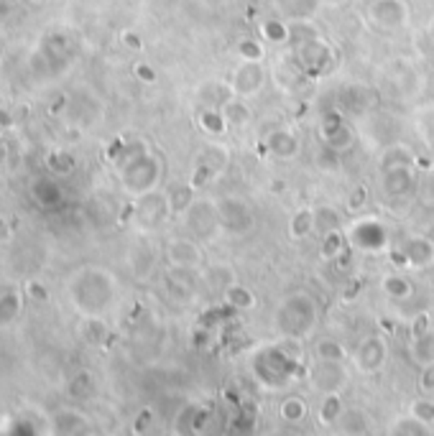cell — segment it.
<instances>
[{
  "mask_svg": "<svg viewBox=\"0 0 434 436\" xmlns=\"http://www.w3.org/2000/svg\"><path fill=\"white\" fill-rule=\"evenodd\" d=\"M69 299L72 306L84 317H102L108 312L115 296H118V284L110 271L98 266H84L80 268L72 278H69Z\"/></svg>",
  "mask_w": 434,
  "mask_h": 436,
  "instance_id": "obj_1",
  "label": "cell"
},
{
  "mask_svg": "<svg viewBox=\"0 0 434 436\" xmlns=\"http://www.w3.org/2000/svg\"><path fill=\"white\" fill-rule=\"evenodd\" d=\"M301 367V339L284 337V342L263 347L253 357V375L263 388L279 391L297 378Z\"/></svg>",
  "mask_w": 434,
  "mask_h": 436,
  "instance_id": "obj_2",
  "label": "cell"
},
{
  "mask_svg": "<svg viewBox=\"0 0 434 436\" xmlns=\"http://www.w3.org/2000/svg\"><path fill=\"white\" fill-rule=\"evenodd\" d=\"M319 312H317V301L307 291H294V294L284 296L281 303L276 306L273 314V324L284 337L304 339L309 332L315 330Z\"/></svg>",
  "mask_w": 434,
  "mask_h": 436,
  "instance_id": "obj_3",
  "label": "cell"
},
{
  "mask_svg": "<svg viewBox=\"0 0 434 436\" xmlns=\"http://www.w3.org/2000/svg\"><path fill=\"white\" fill-rule=\"evenodd\" d=\"M120 187L130 196H144L148 192H156L163 179V161L156 153L146 151L136 156L133 161H128L123 166H118Z\"/></svg>",
  "mask_w": 434,
  "mask_h": 436,
  "instance_id": "obj_4",
  "label": "cell"
},
{
  "mask_svg": "<svg viewBox=\"0 0 434 436\" xmlns=\"http://www.w3.org/2000/svg\"><path fill=\"white\" fill-rule=\"evenodd\" d=\"M294 59H297L299 69L307 77H315V80L325 77L327 71H332L337 62L335 49L322 36H309L304 41H297L294 44Z\"/></svg>",
  "mask_w": 434,
  "mask_h": 436,
  "instance_id": "obj_5",
  "label": "cell"
},
{
  "mask_svg": "<svg viewBox=\"0 0 434 436\" xmlns=\"http://www.w3.org/2000/svg\"><path fill=\"white\" fill-rule=\"evenodd\" d=\"M365 18L378 31H401L411 18V8L407 0H371L365 5Z\"/></svg>",
  "mask_w": 434,
  "mask_h": 436,
  "instance_id": "obj_6",
  "label": "cell"
},
{
  "mask_svg": "<svg viewBox=\"0 0 434 436\" xmlns=\"http://www.w3.org/2000/svg\"><path fill=\"white\" fill-rule=\"evenodd\" d=\"M386 363H389V339L383 334L373 332V334L358 342V347L353 352V365L358 373L376 375L386 367Z\"/></svg>",
  "mask_w": 434,
  "mask_h": 436,
  "instance_id": "obj_7",
  "label": "cell"
},
{
  "mask_svg": "<svg viewBox=\"0 0 434 436\" xmlns=\"http://www.w3.org/2000/svg\"><path fill=\"white\" fill-rule=\"evenodd\" d=\"M307 378L319 393H343L350 383V370L343 360H317L309 367Z\"/></svg>",
  "mask_w": 434,
  "mask_h": 436,
  "instance_id": "obj_8",
  "label": "cell"
},
{
  "mask_svg": "<svg viewBox=\"0 0 434 436\" xmlns=\"http://www.w3.org/2000/svg\"><path fill=\"white\" fill-rule=\"evenodd\" d=\"M391 258L404 268L424 271V268L434 266V240L426 235H409L407 240L391 253Z\"/></svg>",
  "mask_w": 434,
  "mask_h": 436,
  "instance_id": "obj_9",
  "label": "cell"
},
{
  "mask_svg": "<svg viewBox=\"0 0 434 436\" xmlns=\"http://www.w3.org/2000/svg\"><path fill=\"white\" fill-rule=\"evenodd\" d=\"M347 240L353 248H361L365 253H378L389 245V230L376 217H363L347 227Z\"/></svg>",
  "mask_w": 434,
  "mask_h": 436,
  "instance_id": "obj_10",
  "label": "cell"
},
{
  "mask_svg": "<svg viewBox=\"0 0 434 436\" xmlns=\"http://www.w3.org/2000/svg\"><path fill=\"white\" fill-rule=\"evenodd\" d=\"M217 214H220V227L233 235H245L253 227V212L248 202L240 196H222L217 199Z\"/></svg>",
  "mask_w": 434,
  "mask_h": 436,
  "instance_id": "obj_11",
  "label": "cell"
},
{
  "mask_svg": "<svg viewBox=\"0 0 434 436\" xmlns=\"http://www.w3.org/2000/svg\"><path fill=\"white\" fill-rule=\"evenodd\" d=\"M230 87L238 97H255L266 87V69L263 62H240L230 74Z\"/></svg>",
  "mask_w": 434,
  "mask_h": 436,
  "instance_id": "obj_12",
  "label": "cell"
},
{
  "mask_svg": "<svg viewBox=\"0 0 434 436\" xmlns=\"http://www.w3.org/2000/svg\"><path fill=\"white\" fill-rule=\"evenodd\" d=\"M169 217H172V209H169L166 194L148 192V194L138 196L136 199V222L141 225L144 230H156V227H161Z\"/></svg>",
  "mask_w": 434,
  "mask_h": 436,
  "instance_id": "obj_13",
  "label": "cell"
},
{
  "mask_svg": "<svg viewBox=\"0 0 434 436\" xmlns=\"http://www.w3.org/2000/svg\"><path fill=\"white\" fill-rule=\"evenodd\" d=\"M187 227H190L197 238H212L220 230V214H217V202L209 199H194L192 207L184 212Z\"/></svg>",
  "mask_w": 434,
  "mask_h": 436,
  "instance_id": "obj_14",
  "label": "cell"
},
{
  "mask_svg": "<svg viewBox=\"0 0 434 436\" xmlns=\"http://www.w3.org/2000/svg\"><path fill=\"white\" fill-rule=\"evenodd\" d=\"M166 263L174 271H194L205 263V250L192 238H174L166 242Z\"/></svg>",
  "mask_w": 434,
  "mask_h": 436,
  "instance_id": "obj_15",
  "label": "cell"
},
{
  "mask_svg": "<svg viewBox=\"0 0 434 436\" xmlns=\"http://www.w3.org/2000/svg\"><path fill=\"white\" fill-rule=\"evenodd\" d=\"M319 138H322V143L325 146H330V148H335V151L345 153L350 151L355 146V130L353 125L347 123L340 113H327L325 120H322V128H319Z\"/></svg>",
  "mask_w": 434,
  "mask_h": 436,
  "instance_id": "obj_16",
  "label": "cell"
},
{
  "mask_svg": "<svg viewBox=\"0 0 434 436\" xmlns=\"http://www.w3.org/2000/svg\"><path fill=\"white\" fill-rule=\"evenodd\" d=\"M380 194L386 199H404L414 192L416 187V171L414 166H393V169H383L378 179Z\"/></svg>",
  "mask_w": 434,
  "mask_h": 436,
  "instance_id": "obj_17",
  "label": "cell"
},
{
  "mask_svg": "<svg viewBox=\"0 0 434 436\" xmlns=\"http://www.w3.org/2000/svg\"><path fill=\"white\" fill-rule=\"evenodd\" d=\"M263 146H266V151L271 153L273 159H281V161H291L297 159L299 151H301V141H299V135L289 128H273L266 133L263 138Z\"/></svg>",
  "mask_w": 434,
  "mask_h": 436,
  "instance_id": "obj_18",
  "label": "cell"
},
{
  "mask_svg": "<svg viewBox=\"0 0 434 436\" xmlns=\"http://www.w3.org/2000/svg\"><path fill=\"white\" fill-rule=\"evenodd\" d=\"M376 102V92H373L368 84H361V82H353V84H345L340 89V105L347 110V113H355V115H363L368 113Z\"/></svg>",
  "mask_w": 434,
  "mask_h": 436,
  "instance_id": "obj_19",
  "label": "cell"
},
{
  "mask_svg": "<svg viewBox=\"0 0 434 436\" xmlns=\"http://www.w3.org/2000/svg\"><path fill=\"white\" fill-rule=\"evenodd\" d=\"M209 426V413L202 406H181L179 413L174 416V431L176 434H202Z\"/></svg>",
  "mask_w": 434,
  "mask_h": 436,
  "instance_id": "obj_20",
  "label": "cell"
},
{
  "mask_svg": "<svg viewBox=\"0 0 434 436\" xmlns=\"http://www.w3.org/2000/svg\"><path fill=\"white\" fill-rule=\"evenodd\" d=\"M166 202H169V209L172 214L176 217H184V212L192 207V202L197 199V189L190 184V179L187 181H172L169 187H166Z\"/></svg>",
  "mask_w": 434,
  "mask_h": 436,
  "instance_id": "obj_21",
  "label": "cell"
},
{
  "mask_svg": "<svg viewBox=\"0 0 434 436\" xmlns=\"http://www.w3.org/2000/svg\"><path fill=\"white\" fill-rule=\"evenodd\" d=\"M197 161L207 163L209 169H215L217 174H222V171H227V166H230V161H233V153H230V148H227V143H222V141H207L205 146H202V148H199Z\"/></svg>",
  "mask_w": 434,
  "mask_h": 436,
  "instance_id": "obj_22",
  "label": "cell"
},
{
  "mask_svg": "<svg viewBox=\"0 0 434 436\" xmlns=\"http://www.w3.org/2000/svg\"><path fill=\"white\" fill-rule=\"evenodd\" d=\"M220 113H222V117L227 120L230 128H245V125H251V120H253L251 105L245 102V97H238V95L225 100V102L220 105Z\"/></svg>",
  "mask_w": 434,
  "mask_h": 436,
  "instance_id": "obj_23",
  "label": "cell"
},
{
  "mask_svg": "<svg viewBox=\"0 0 434 436\" xmlns=\"http://www.w3.org/2000/svg\"><path fill=\"white\" fill-rule=\"evenodd\" d=\"M28 192H31V199L41 209H52V207H56L62 202V187L56 181H52V179H36Z\"/></svg>",
  "mask_w": 434,
  "mask_h": 436,
  "instance_id": "obj_24",
  "label": "cell"
},
{
  "mask_svg": "<svg viewBox=\"0 0 434 436\" xmlns=\"http://www.w3.org/2000/svg\"><path fill=\"white\" fill-rule=\"evenodd\" d=\"M281 18L286 21H299V18H312L319 8V0H271Z\"/></svg>",
  "mask_w": 434,
  "mask_h": 436,
  "instance_id": "obj_25",
  "label": "cell"
},
{
  "mask_svg": "<svg viewBox=\"0 0 434 436\" xmlns=\"http://www.w3.org/2000/svg\"><path fill=\"white\" fill-rule=\"evenodd\" d=\"M393 166H416V156L407 143H391L383 148L378 159V169H393Z\"/></svg>",
  "mask_w": 434,
  "mask_h": 436,
  "instance_id": "obj_26",
  "label": "cell"
},
{
  "mask_svg": "<svg viewBox=\"0 0 434 436\" xmlns=\"http://www.w3.org/2000/svg\"><path fill=\"white\" fill-rule=\"evenodd\" d=\"M345 409L347 406L343 403L340 393H322V403L317 409V419H319L322 426H337V421L345 413Z\"/></svg>",
  "mask_w": 434,
  "mask_h": 436,
  "instance_id": "obj_27",
  "label": "cell"
},
{
  "mask_svg": "<svg viewBox=\"0 0 434 436\" xmlns=\"http://www.w3.org/2000/svg\"><path fill=\"white\" fill-rule=\"evenodd\" d=\"M380 291L389 296L391 301H407L414 296V284L401 273H386L380 278Z\"/></svg>",
  "mask_w": 434,
  "mask_h": 436,
  "instance_id": "obj_28",
  "label": "cell"
},
{
  "mask_svg": "<svg viewBox=\"0 0 434 436\" xmlns=\"http://www.w3.org/2000/svg\"><path fill=\"white\" fill-rule=\"evenodd\" d=\"M409 357L416 365H432L434 363V330L409 339Z\"/></svg>",
  "mask_w": 434,
  "mask_h": 436,
  "instance_id": "obj_29",
  "label": "cell"
},
{
  "mask_svg": "<svg viewBox=\"0 0 434 436\" xmlns=\"http://www.w3.org/2000/svg\"><path fill=\"white\" fill-rule=\"evenodd\" d=\"M258 31H261V38L266 44H271V46L289 44V21H286V18H281V16L266 18V21H261Z\"/></svg>",
  "mask_w": 434,
  "mask_h": 436,
  "instance_id": "obj_30",
  "label": "cell"
},
{
  "mask_svg": "<svg viewBox=\"0 0 434 436\" xmlns=\"http://www.w3.org/2000/svg\"><path fill=\"white\" fill-rule=\"evenodd\" d=\"M317 230L315 225V209L312 207H299L297 212L291 214L289 222V238L291 240H304Z\"/></svg>",
  "mask_w": 434,
  "mask_h": 436,
  "instance_id": "obj_31",
  "label": "cell"
},
{
  "mask_svg": "<svg viewBox=\"0 0 434 436\" xmlns=\"http://www.w3.org/2000/svg\"><path fill=\"white\" fill-rule=\"evenodd\" d=\"M345 250H347V235L340 227L322 232V240H319V255H322V260H337Z\"/></svg>",
  "mask_w": 434,
  "mask_h": 436,
  "instance_id": "obj_32",
  "label": "cell"
},
{
  "mask_svg": "<svg viewBox=\"0 0 434 436\" xmlns=\"http://www.w3.org/2000/svg\"><path fill=\"white\" fill-rule=\"evenodd\" d=\"M23 312V299L16 291H3L0 294V330H8L10 324H16Z\"/></svg>",
  "mask_w": 434,
  "mask_h": 436,
  "instance_id": "obj_33",
  "label": "cell"
},
{
  "mask_svg": "<svg viewBox=\"0 0 434 436\" xmlns=\"http://www.w3.org/2000/svg\"><path fill=\"white\" fill-rule=\"evenodd\" d=\"M222 299L230 309H238V312H248V309H255V294L243 284H230L222 291Z\"/></svg>",
  "mask_w": 434,
  "mask_h": 436,
  "instance_id": "obj_34",
  "label": "cell"
},
{
  "mask_svg": "<svg viewBox=\"0 0 434 436\" xmlns=\"http://www.w3.org/2000/svg\"><path fill=\"white\" fill-rule=\"evenodd\" d=\"M279 416L281 421H286L291 426H297V424H304L309 416V406L304 398H299V395H289V398H284L279 406Z\"/></svg>",
  "mask_w": 434,
  "mask_h": 436,
  "instance_id": "obj_35",
  "label": "cell"
},
{
  "mask_svg": "<svg viewBox=\"0 0 434 436\" xmlns=\"http://www.w3.org/2000/svg\"><path fill=\"white\" fill-rule=\"evenodd\" d=\"M54 426H56V431H62V434H80V431H87L90 421L84 419L80 411L62 409V411H56Z\"/></svg>",
  "mask_w": 434,
  "mask_h": 436,
  "instance_id": "obj_36",
  "label": "cell"
},
{
  "mask_svg": "<svg viewBox=\"0 0 434 436\" xmlns=\"http://www.w3.org/2000/svg\"><path fill=\"white\" fill-rule=\"evenodd\" d=\"M337 426H340L343 434H368L371 431V419L361 409H345V413L337 421Z\"/></svg>",
  "mask_w": 434,
  "mask_h": 436,
  "instance_id": "obj_37",
  "label": "cell"
},
{
  "mask_svg": "<svg viewBox=\"0 0 434 436\" xmlns=\"http://www.w3.org/2000/svg\"><path fill=\"white\" fill-rule=\"evenodd\" d=\"M233 97V87L230 82H220V80H209L207 84L199 87V100L207 102V107H220L225 100Z\"/></svg>",
  "mask_w": 434,
  "mask_h": 436,
  "instance_id": "obj_38",
  "label": "cell"
},
{
  "mask_svg": "<svg viewBox=\"0 0 434 436\" xmlns=\"http://www.w3.org/2000/svg\"><path fill=\"white\" fill-rule=\"evenodd\" d=\"M432 431L434 428H429L426 424H422L419 419H414L411 413L393 419L391 421V426H389V434H396V436H426V434H432Z\"/></svg>",
  "mask_w": 434,
  "mask_h": 436,
  "instance_id": "obj_39",
  "label": "cell"
},
{
  "mask_svg": "<svg viewBox=\"0 0 434 436\" xmlns=\"http://www.w3.org/2000/svg\"><path fill=\"white\" fill-rule=\"evenodd\" d=\"M199 128H202L209 138H220V135H225V130L230 125H227V120L222 117L220 107H207V110L199 113Z\"/></svg>",
  "mask_w": 434,
  "mask_h": 436,
  "instance_id": "obj_40",
  "label": "cell"
},
{
  "mask_svg": "<svg viewBox=\"0 0 434 436\" xmlns=\"http://www.w3.org/2000/svg\"><path fill=\"white\" fill-rule=\"evenodd\" d=\"M74 166H77V161H74L72 153H67V151H52L46 156V169L52 171L56 179L69 176L74 171Z\"/></svg>",
  "mask_w": 434,
  "mask_h": 436,
  "instance_id": "obj_41",
  "label": "cell"
},
{
  "mask_svg": "<svg viewBox=\"0 0 434 436\" xmlns=\"http://www.w3.org/2000/svg\"><path fill=\"white\" fill-rule=\"evenodd\" d=\"M315 225H317V230H319V235L327 230H337V227L343 225V214L337 212L335 207L319 205L315 207Z\"/></svg>",
  "mask_w": 434,
  "mask_h": 436,
  "instance_id": "obj_42",
  "label": "cell"
},
{
  "mask_svg": "<svg viewBox=\"0 0 434 436\" xmlns=\"http://www.w3.org/2000/svg\"><path fill=\"white\" fill-rule=\"evenodd\" d=\"M236 51L243 62H263L266 59V41L263 38H240Z\"/></svg>",
  "mask_w": 434,
  "mask_h": 436,
  "instance_id": "obj_43",
  "label": "cell"
},
{
  "mask_svg": "<svg viewBox=\"0 0 434 436\" xmlns=\"http://www.w3.org/2000/svg\"><path fill=\"white\" fill-rule=\"evenodd\" d=\"M82 337L87 345H102L105 337H108V327L100 317H84V324H82Z\"/></svg>",
  "mask_w": 434,
  "mask_h": 436,
  "instance_id": "obj_44",
  "label": "cell"
},
{
  "mask_svg": "<svg viewBox=\"0 0 434 436\" xmlns=\"http://www.w3.org/2000/svg\"><path fill=\"white\" fill-rule=\"evenodd\" d=\"M315 355L317 360H343V363H347V357H350L347 349L340 342H335V339H317Z\"/></svg>",
  "mask_w": 434,
  "mask_h": 436,
  "instance_id": "obj_45",
  "label": "cell"
},
{
  "mask_svg": "<svg viewBox=\"0 0 434 436\" xmlns=\"http://www.w3.org/2000/svg\"><path fill=\"white\" fill-rule=\"evenodd\" d=\"M207 284L212 288H222L225 291L230 284H236V273H233V268L225 266V263H212L207 268Z\"/></svg>",
  "mask_w": 434,
  "mask_h": 436,
  "instance_id": "obj_46",
  "label": "cell"
},
{
  "mask_svg": "<svg viewBox=\"0 0 434 436\" xmlns=\"http://www.w3.org/2000/svg\"><path fill=\"white\" fill-rule=\"evenodd\" d=\"M409 413L419 419L422 424H426L429 428H434V401L432 398H414L409 403Z\"/></svg>",
  "mask_w": 434,
  "mask_h": 436,
  "instance_id": "obj_47",
  "label": "cell"
},
{
  "mask_svg": "<svg viewBox=\"0 0 434 436\" xmlns=\"http://www.w3.org/2000/svg\"><path fill=\"white\" fill-rule=\"evenodd\" d=\"M217 176H220V174H217L215 169H209L207 163L197 161V163H194V169H192V174H190V184L197 189V192H202V189L209 187Z\"/></svg>",
  "mask_w": 434,
  "mask_h": 436,
  "instance_id": "obj_48",
  "label": "cell"
},
{
  "mask_svg": "<svg viewBox=\"0 0 434 436\" xmlns=\"http://www.w3.org/2000/svg\"><path fill=\"white\" fill-rule=\"evenodd\" d=\"M340 156H343V153L322 143V148L317 151V166L322 171H337L340 169Z\"/></svg>",
  "mask_w": 434,
  "mask_h": 436,
  "instance_id": "obj_49",
  "label": "cell"
},
{
  "mask_svg": "<svg viewBox=\"0 0 434 436\" xmlns=\"http://www.w3.org/2000/svg\"><path fill=\"white\" fill-rule=\"evenodd\" d=\"M429 330H432V314L429 312H419L411 317V324H409V334L411 337H419V334H424Z\"/></svg>",
  "mask_w": 434,
  "mask_h": 436,
  "instance_id": "obj_50",
  "label": "cell"
},
{
  "mask_svg": "<svg viewBox=\"0 0 434 436\" xmlns=\"http://www.w3.org/2000/svg\"><path fill=\"white\" fill-rule=\"evenodd\" d=\"M133 74H136V80H141L144 84H156V80H159L156 69L148 62H136V64H133Z\"/></svg>",
  "mask_w": 434,
  "mask_h": 436,
  "instance_id": "obj_51",
  "label": "cell"
},
{
  "mask_svg": "<svg viewBox=\"0 0 434 436\" xmlns=\"http://www.w3.org/2000/svg\"><path fill=\"white\" fill-rule=\"evenodd\" d=\"M72 395H80V398H84V395H90L92 393V378L87 373H82L77 380H72Z\"/></svg>",
  "mask_w": 434,
  "mask_h": 436,
  "instance_id": "obj_52",
  "label": "cell"
},
{
  "mask_svg": "<svg viewBox=\"0 0 434 436\" xmlns=\"http://www.w3.org/2000/svg\"><path fill=\"white\" fill-rule=\"evenodd\" d=\"M365 202H368V189L363 187V184H355V187L350 189V199H347V207H350V209H361Z\"/></svg>",
  "mask_w": 434,
  "mask_h": 436,
  "instance_id": "obj_53",
  "label": "cell"
},
{
  "mask_svg": "<svg viewBox=\"0 0 434 436\" xmlns=\"http://www.w3.org/2000/svg\"><path fill=\"white\" fill-rule=\"evenodd\" d=\"M120 44L126 46V49H130V51H141V49H144V41H141V36H138L136 31H130V28L120 34Z\"/></svg>",
  "mask_w": 434,
  "mask_h": 436,
  "instance_id": "obj_54",
  "label": "cell"
},
{
  "mask_svg": "<svg viewBox=\"0 0 434 436\" xmlns=\"http://www.w3.org/2000/svg\"><path fill=\"white\" fill-rule=\"evenodd\" d=\"M419 388L424 393L434 391V363L432 365H422V373H419Z\"/></svg>",
  "mask_w": 434,
  "mask_h": 436,
  "instance_id": "obj_55",
  "label": "cell"
},
{
  "mask_svg": "<svg viewBox=\"0 0 434 436\" xmlns=\"http://www.w3.org/2000/svg\"><path fill=\"white\" fill-rule=\"evenodd\" d=\"M13 113H8L5 107H0V128H13Z\"/></svg>",
  "mask_w": 434,
  "mask_h": 436,
  "instance_id": "obj_56",
  "label": "cell"
},
{
  "mask_svg": "<svg viewBox=\"0 0 434 436\" xmlns=\"http://www.w3.org/2000/svg\"><path fill=\"white\" fill-rule=\"evenodd\" d=\"M347 3L350 0H319V5H325V8H343Z\"/></svg>",
  "mask_w": 434,
  "mask_h": 436,
  "instance_id": "obj_57",
  "label": "cell"
},
{
  "mask_svg": "<svg viewBox=\"0 0 434 436\" xmlns=\"http://www.w3.org/2000/svg\"><path fill=\"white\" fill-rule=\"evenodd\" d=\"M380 327H383V332H391V334L396 332V324H393L391 319H380Z\"/></svg>",
  "mask_w": 434,
  "mask_h": 436,
  "instance_id": "obj_58",
  "label": "cell"
},
{
  "mask_svg": "<svg viewBox=\"0 0 434 436\" xmlns=\"http://www.w3.org/2000/svg\"><path fill=\"white\" fill-rule=\"evenodd\" d=\"M8 10H10V3L8 0H0V21L8 16Z\"/></svg>",
  "mask_w": 434,
  "mask_h": 436,
  "instance_id": "obj_59",
  "label": "cell"
},
{
  "mask_svg": "<svg viewBox=\"0 0 434 436\" xmlns=\"http://www.w3.org/2000/svg\"><path fill=\"white\" fill-rule=\"evenodd\" d=\"M5 161H8V148H5V146H0V166H3Z\"/></svg>",
  "mask_w": 434,
  "mask_h": 436,
  "instance_id": "obj_60",
  "label": "cell"
},
{
  "mask_svg": "<svg viewBox=\"0 0 434 436\" xmlns=\"http://www.w3.org/2000/svg\"><path fill=\"white\" fill-rule=\"evenodd\" d=\"M426 34H429V38L434 41V18L429 21V26H426Z\"/></svg>",
  "mask_w": 434,
  "mask_h": 436,
  "instance_id": "obj_61",
  "label": "cell"
},
{
  "mask_svg": "<svg viewBox=\"0 0 434 436\" xmlns=\"http://www.w3.org/2000/svg\"><path fill=\"white\" fill-rule=\"evenodd\" d=\"M8 3H10V0H8Z\"/></svg>",
  "mask_w": 434,
  "mask_h": 436,
  "instance_id": "obj_62",
  "label": "cell"
}]
</instances>
